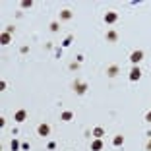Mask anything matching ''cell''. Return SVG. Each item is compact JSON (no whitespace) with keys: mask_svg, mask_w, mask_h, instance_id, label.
Here are the masks:
<instances>
[{"mask_svg":"<svg viewBox=\"0 0 151 151\" xmlns=\"http://www.w3.org/2000/svg\"><path fill=\"white\" fill-rule=\"evenodd\" d=\"M12 41V33H2V45H8V43Z\"/></svg>","mask_w":151,"mask_h":151,"instance_id":"13","label":"cell"},{"mask_svg":"<svg viewBox=\"0 0 151 151\" xmlns=\"http://www.w3.org/2000/svg\"><path fill=\"white\" fill-rule=\"evenodd\" d=\"M10 147H12V151H18V149H19V147H21V145H19V142H18V140H12V143H10Z\"/></svg>","mask_w":151,"mask_h":151,"instance_id":"15","label":"cell"},{"mask_svg":"<svg viewBox=\"0 0 151 151\" xmlns=\"http://www.w3.org/2000/svg\"><path fill=\"white\" fill-rule=\"evenodd\" d=\"M87 83H82V82H74V89H76V93H78V95H83V93L87 91Z\"/></svg>","mask_w":151,"mask_h":151,"instance_id":"1","label":"cell"},{"mask_svg":"<svg viewBox=\"0 0 151 151\" xmlns=\"http://www.w3.org/2000/svg\"><path fill=\"white\" fill-rule=\"evenodd\" d=\"M103 147H105V145H103V140H97V137H95V140L91 142V151H101Z\"/></svg>","mask_w":151,"mask_h":151,"instance_id":"6","label":"cell"},{"mask_svg":"<svg viewBox=\"0 0 151 151\" xmlns=\"http://www.w3.org/2000/svg\"><path fill=\"white\" fill-rule=\"evenodd\" d=\"M60 118L64 120V122H70V120L74 118V112H70V110H66V112H62V116Z\"/></svg>","mask_w":151,"mask_h":151,"instance_id":"12","label":"cell"},{"mask_svg":"<svg viewBox=\"0 0 151 151\" xmlns=\"http://www.w3.org/2000/svg\"><path fill=\"white\" fill-rule=\"evenodd\" d=\"M58 29H60L58 21H52V23H50V31H52V33H54V31H58Z\"/></svg>","mask_w":151,"mask_h":151,"instance_id":"16","label":"cell"},{"mask_svg":"<svg viewBox=\"0 0 151 151\" xmlns=\"http://www.w3.org/2000/svg\"><path fill=\"white\" fill-rule=\"evenodd\" d=\"M107 39H109L110 43H115L116 39H118V35H116V31H109V33H107Z\"/></svg>","mask_w":151,"mask_h":151,"instance_id":"14","label":"cell"},{"mask_svg":"<svg viewBox=\"0 0 151 151\" xmlns=\"http://www.w3.org/2000/svg\"><path fill=\"white\" fill-rule=\"evenodd\" d=\"M118 72H120L118 66H109V68H107V76H109V78H115Z\"/></svg>","mask_w":151,"mask_h":151,"instance_id":"8","label":"cell"},{"mask_svg":"<svg viewBox=\"0 0 151 151\" xmlns=\"http://www.w3.org/2000/svg\"><path fill=\"white\" fill-rule=\"evenodd\" d=\"M145 120H147V122H151V110H149V112L145 115Z\"/></svg>","mask_w":151,"mask_h":151,"instance_id":"19","label":"cell"},{"mask_svg":"<svg viewBox=\"0 0 151 151\" xmlns=\"http://www.w3.org/2000/svg\"><path fill=\"white\" fill-rule=\"evenodd\" d=\"M93 136H95L97 140H101V137L105 136V130H103V128H99V126H97V128H93Z\"/></svg>","mask_w":151,"mask_h":151,"instance_id":"9","label":"cell"},{"mask_svg":"<svg viewBox=\"0 0 151 151\" xmlns=\"http://www.w3.org/2000/svg\"><path fill=\"white\" fill-rule=\"evenodd\" d=\"M124 143V136H115V140H112V145L115 147H120Z\"/></svg>","mask_w":151,"mask_h":151,"instance_id":"10","label":"cell"},{"mask_svg":"<svg viewBox=\"0 0 151 151\" xmlns=\"http://www.w3.org/2000/svg\"><path fill=\"white\" fill-rule=\"evenodd\" d=\"M140 78H142V70H140V68H132V72H130V79H132V82H137Z\"/></svg>","mask_w":151,"mask_h":151,"instance_id":"7","label":"cell"},{"mask_svg":"<svg viewBox=\"0 0 151 151\" xmlns=\"http://www.w3.org/2000/svg\"><path fill=\"white\" fill-rule=\"evenodd\" d=\"M37 132H39V136H49L50 134V126L49 124H39V126H37Z\"/></svg>","mask_w":151,"mask_h":151,"instance_id":"3","label":"cell"},{"mask_svg":"<svg viewBox=\"0 0 151 151\" xmlns=\"http://www.w3.org/2000/svg\"><path fill=\"white\" fill-rule=\"evenodd\" d=\"M72 10H62V12H60V18L62 19H72Z\"/></svg>","mask_w":151,"mask_h":151,"instance_id":"11","label":"cell"},{"mask_svg":"<svg viewBox=\"0 0 151 151\" xmlns=\"http://www.w3.org/2000/svg\"><path fill=\"white\" fill-rule=\"evenodd\" d=\"M140 60H143V52L142 50H134L132 54H130V62H132V64H137Z\"/></svg>","mask_w":151,"mask_h":151,"instance_id":"2","label":"cell"},{"mask_svg":"<svg viewBox=\"0 0 151 151\" xmlns=\"http://www.w3.org/2000/svg\"><path fill=\"white\" fill-rule=\"evenodd\" d=\"M14 120L16 122H25V120H27V110H18L16 116H14Z\"/></svg>","mask_w":151,"mask_h":151,"instance_id":"4","label":"cell"},{"mask_svg":"<svg viewBox=\"0 0 151 151\" xmlns=\"http://www.w3.org/2000/svg\"><path fill=\"white\" fill-rule=\"evenodd\" d=\"M118 19V14L116 12H107L105 14V23H115Z\"/></svg>","mask_w":151,"mask_h":151,"instance_id":"5","label":"cell"},{"mask_svg":"<svg viewBox=\"0 0 151 151\" xmlns=\"http://www.w3.org/2000/svg\"><path fill=\"white\" fill-rule=\"evenodd\" d=\"M72 39H74V37H72V35H68V37L64 39V43H62V47H68L70 43H72Z\"/></svg>","mask_w":151,"mask_h":151,"instance_id":"18","label":"cell"},{"mask_svg":"<svg viewBox=\"0 0 151 151\" xmlns=\"http://www.w3.org/2000/svg\"><path fill=\"white\" fill-rule=\"evenodd\" d=\"M31 6H33L31 0H23V2H21V8H31Z\"/></svg>","mask_w":151,"mask_h":151,"instance_id":"17","label":"cell"},{"mask_svg":"<svg viewBox=\"0 0 151 151\" xmlns=\"http://www.w3.org/2000/svg\"><path fill=\"white\" fill-rule=\"evenodd\" d=\"M147 151H151V142H149V143H147Z\"/></svg>","mask_w":151,"mask_h":151,"instance_id":"20","label":"cell"}]
</instances>
